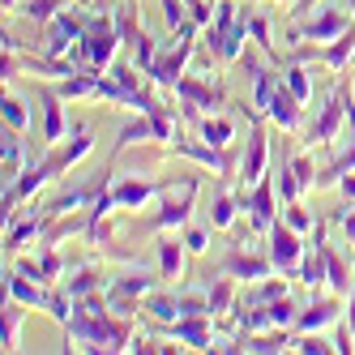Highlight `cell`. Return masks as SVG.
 I'll return each instance as SVG.
<instances>
[{"label":"cell","instance_id":"obj_23","mask_svg":"<svg viewBox=\"0 0 355 355\" xmlns=\"http://www.w3.org/2000/svg\"><path fill=\"white\" fill-rule=\"evenodd\" d=\"M43 223H47L43 214H26V218H17V223L5 227V252H9V257H17V252L26 248L31 240L43 236Z\"/></svg>","mask_w":355,"mask_h":355},{"label":"cell","instance_id":"obj_14","mask_svg":"<svg viewBox=\"0 0 355 355\" xmlns=\"http://www.w3.org/2000/svg\"><path fill=\"white\" fill-rule=\"evenodd\" d=\"M266 163H270V141H266L261 120H252V133H248L244 159H240V180H244V189H252V184L261 180V175H270V171H266Z\"/></svg>","mask_w":355,"mask_h":355},{"label":"cell","instance_id":"obj_34","mask_svg":"<svg viewBox=\"0 0 355 355\" xmlns=\"http://www.w3.org/2000/svg\"><path fill=\"white\" fill-rule=\"evenodd\" d=\"M197 133L206 137L210 146H232V137H236V124L227 120V116H201V124H197Z\"/></svg>","mask_w":355,"mask_h":355},{"label":"cell","instance_id":"obj_2","mask_svg":"<svg viewBox=\"0 0 355 355\" xmlns=\"http://www.w3.org/2000/svg\"><path fill=\"white\" fill-rule=\"evenodd\" d=\"M266 252H270V261H274V270L278 274H287V278H295V270H300V261H304V252H309V236H300L295 227H287L283 218H278L270 232H266Z\"/></svg>","mask_w":355,"mask_h":355},{"label":"cell","instance_id":"obj_41","mask_svg":"<svg viewBox=\"0 0 355 355\" xmlns=\"http://www.w3.org/2000/svg\"><path fill=\"white\" fill-rule=\"evenodd\" d=\"M184 248L193 252V257H201V252H206L210 248V232H206V227H184Z\"/></svg>","mask_w":355,"mask_h":355},{"label":"cell","instance_id":"obj_5","mask_svg":"<svg viewBox=\"0 0 355 355\" xmlns=\"http://www.w3.org/2000/svg\"><path fill=\"white\" fill-rule=\"evenodd\" d=\"M193 47H197V39H193V35H175V43L159 56V64L146 73V82H150V86H163V90H175V82H180L184 73H189Z\"/></svg>","mask_w":355,"mask_h":355},{"label":"cell","instance_id":"obj_37","mask_svg":"<svg viewBox=\"0 0 355 355\" xmlns=\"http://www.w3.org/2000/svg\"><path fill=\"white\" fill-rule=\"evenodd\" d=\"M0 116H5V124H9V129H17V133H26V129H31V112H26V103H21L17 94H5V103H0Z\"/></svg>","mask_w":355,"mask_h":355},{"label":"cell","instance_id":"obj_45","mask_svg":"<svg viewBox=\"0 0 355 355\" xmlns=\"http://www.w3.org/2000/svg\"><path fill=\"white\" fill-rule=\"evenodd\" d=\"M351 338H355V334L338 321V325H334V351H338V355H351V351H355V347H351Z\"/></svg>","mask_w":355,"mask_h":355},{"label":"cell","instance_id":"obj_33","mask_svg":"<svg viewBox=\"0 0 355 355\" xmlns=\"http://www.w3.org/2000/svg\"><path fill=\"white\" fill-rule=\"evenodd\" d=\"M64 5L69 0H17V9L13 13H21V17H31V21H52V17H60L64 13Z\"/></svg>","mask_w":355,"mask_h":355},{"label":"cell","instance_id":"obj_16","mask_svg":"<svg viewBox=\"0 0 355 355\" xmlns=\"http://www.w3.org/2000/svg\"><path fill=\"white\" fill-rule=\"evenodd\" d=\"M266 120L278 124L283 133H300V120H304V103L287 90V82H278L274 98H270V107H266Z\"/></svg>","mask_w":355,"mask_h":355},{"label":"cell","instance_id":"obj_8","mask_svg":"<svg viewBox=\"0 0 355 355\" xmlns=\"http://www.w3.org/2000/svg\"><path fill=\"white\" fill-rule=\"evenodd\" d=\"M171 155H180V159H193V163H201V167H210V171L223 175V180L236 171V150H232V146H210L206 137H201V141L175 137V141H171Z\"/></svg>","mask_w":355,"mask_h":355},{"label":"cell","instance_id":"obj_27","mask_svg":"<svg viewBox=\"0 0 355 355\" xmlns=\"http://www.w3.org/2000/svg\"><path fill=\"white\" fill-rule=\"evenodd\" d=\"M321 248H325V287L334 291V295H343V300H347V295L355 291L351 270H347V261H343V257H338V252L329 248V244H321Z\"/></svg>","mask_w":355,"mask_h":355},{"label":"cell","instance_id":"obj_46","mask_svg":"<svg viewBox=\"0 0 355 355\" xmlns=\"http://www.w3.org/2000/svg\"><path fill=\"white\" fill-rule=\"evenodd\" d=\"M334 189H338V193H343L347 201H355V171H347V175H343V180H338Z\"/></svg>","mask_w":355,"mask_h":355},{"label":"cell","instance_id":"obj_25","mask_svg":"<svg viewBox=\"0 0 355 355\" xmlns=\"http://www.w3.org/2000/svg\"><path fill=\"white\" fill-rule=\"evenodd\" d=\"M206 291H210V317H223L236 309V278L232 274H206Z\"/></svg>","mask_w":355,"mask_h":355},{"label":"cell","instance_id":"obj_29","mask_svg":"<svg viewBox=\"0 0 355 355\" xmlns=\"http://www.w3.org/2000/svg\"><path fill=\"white\" fill-rule=\"evenodd\" d=\"M244 17H248V35H252V43H257L274 64H283V56H278V47H274V39H270V17L257 13V9H248V5H244Z\"/></svg>","mask_w":355,"mask_h":355},{"label":"cell","instance_id":"obj_15","mask_svg":"<svg viewBox=\"0 0 355 355\" xmlns=\"http://www.w3.org/2000/svg\"><path fill=\"white\" fill-rule=\"evenodd\" d=\"M5 300H17V304H26V309H52V291H47L43 283H35L31 274H21L17 266L5 270Z\"/></svg>","mask_w":355,"mask_h":355},{"label":"cell","instance_id":"obj_32","mask_svg":"<svg viewBox=\"0 0 355 355\" xmlns=\"http://www.w3.org/2000/svg\"><path fill=\"white\" fill-rule=\"evenodd\" d=\"M283 82H287V90L300 98L304 107L313 103V78H309V69H304V60H291V64L283 69Z\"/></svg>","mask_w":355,"mask_h":355},{"label":"cell","instance_id":"obj_1","mask_svg":"<svg viewBox=\"0 0 355 355\" xmlns=\"http://www.w3.org/2000/svg\"><path fill=\"white\" fill-rule=\"evenodd\" d=\"M197 193H201V180L197 175H184V180H175V197H167L159 214L141 223V232H184L189 218H193V206H197Z\"/></svg>","mask_w":355,"mask_h":355},{"label":"cell","instance_id":"obj_21","mask_svg":"<svg viewBox=\"0 0 355 355\" xmlns=\"http://www.w3.org/2000/svg\"><path fill=\"white\" fill-rule=\"evenodd\" d=\"M321 64L334 73V78H343V73L355 64V26H351V31H343L329 47H321Z\"/></svg>","mask_w":355,"mask_h":355},{"label":"cell","instance_id":"obj_51","mask_svg":"<svg viewBox=\"0 0 355 355\" xmlns=\"http://www.w3.org/2000/svg\"><path fill=\"white\" fill-rule=\"evenodd\" d=\"M274 5H291V0H274Z\"/></svg>","mask_w":355,"mask_h":355},{"label":"cell","instance_id":"obj_11","mask_svg":"<svg viewBox=\"0 0 355 355\" xmlns=\"http://www.w3.org/2000/svg\"><path fill=\"white\" fill-rule=\"evenodd\" d=\"M175 180H146V175H124L120 184H112V201H116V210H137L146 206L150 197H159V193H171Z\"/></svg>","mask_w":355,"mask_h":355},{"label":"cell","instance_id":"obj_36","mask_svg":"<svg viewBox=\"0 0 355 355\" xmlns=\"http://www.w3.org/2000/svg\"><path fill=\"white\" fill-rule=\"evenodd\" d=\"M274 184H278V197H283L287 201V206H291V201H300V175H295V167H291V159H283V163H278L274 167Z\"/></svg>","mask_w":355,"mask_h":355},{"label":"cell","instance_id":"obj_39","mask_svg":"<svg viewBox=\"0 0 355 355\" xmlns=\"http://www.w3.org/2000/svg\"><path fill=\"white\" fill-rule=\"evenodd\" d=\"M291 351H300V355H329L334 343H325L321 334H291Z\"/></svg>","mask_w":355,"mask_h":355},{"label":"cell","instance_id":"obj_30","mask_svg":"<svg viewBox=\"0 0 355 355\" xmlns=\"http://www.w3.org/2000/svg\"><path fill=\"white\" fill-rule=\"evenodd\" d=\"M137 141H155V129H150V116H137V120H129L120 129V137H116V146H112V163L124 155L129 146H137Z\"/></svg>","mask_w":355,"mask_h":355},{"label":"cell","instance_id":"obj_38","mask_svg":"<svg viewBox=\"0 0 355 355\" xmlns=\"http://www.w3.org/2000/svg\"><path fill=\"white\" fill-rule=\"evenodd\" d=\"M283 223H287V227H295L300 236H309L313 227H317V218L309 214V206H304V201H291V206L283 210Z\"/></svg>","mask_w":355,"mask_h":355},{"label":"cell","instance_id":"obj_20","mask_svg":"<svg viewBox=\"0 0 355 355\" xmlns=\"http://www.w3.org/2000/svg\"><path fill=\"white\" fill-rule=\"evenodd\" d=\"M0 163H5V180H9V184L31 167V163H26V141H21V133L9 129V124H5V137H0Z\"/></svg>","mask_w":355,"mask_h":355},{"label":"cell","instance_id":"obj_22","mask_svg":"<svg viewBox=\"0 0 355 355\" xmlns=\"http://www.w3.org/2000/svg\"><path fill=\"white\" fill-rule=\"evenodd\" d=\"M210 227H214V232H227V227H236V218L244 214V201L232 193V189H218L214 197H210Z\"/></svg>","mask_w":355,"mask_h":355},{"label":"cell","instance_id":"obj_6","mask_svg":"<svg viewBox=\"0 0 355 355\" xmlns=\"http://www.w3.org/2000/svg\"><path fill=\"white\" fill-rule=\"evenodd\" d=\"M355 26V13H343V9H321V13H313L309 21H304V26H295L291 35H287V43L295 47V43H304V39H309V43H334L343 31H351Z\"/></svg>","mask_w":355,"mask_h":355},{"label":"cell","instance_id":"obj_19","mask_svg":"<svg viewBox=\"0 0 355 355\" xmlns=\"http://www.w3.org/2000/svg\"><path fill=\"white\" fill-rule=\"evenodd\" d=\"M56 287H60V291H64V295H69L73 304H78L82 295H90V291H103L107 283H103V278H98V266H94V261H82V266L73 270L69 278H60Z\"/></svg>","mask_w":355,"mask_h":355},{"label":"cell","instance_id":"obj_48","mask_svg":"<svg viewBox=\"0 0 355 355\" xmlns=\"http://www.w3.org/2000/svg\"><path fill=\"white\" fill-rule=\"evenodd\" d=\"M5 52H31V47H26V43H21V39H13V35L5 31Z\"/></svg>","mask_w":355,"mask_h":355},{"label":"cell","instance_id":"obj_10","mask_svg":"<svg viewBox=\"0 0 355 355\" xmlns=\"http://www.w3.org/2000/svg\"><path fill=\"white\" fill-rule=\"evenodd\" d=\"M343 295H313L309 300V309H300L295 325H291V334H325V329H334L343 321Z\"/></svg>","mask_w":355,"mask_h":355},{"label":"cell","instance_id":"obj_52","mask_svg":"<svg viewBox=\"0 0 355 355\" xmlns=\"http://www.w3.org/2000/svg\"><path fill=\"white\" fill-rule=\"evenodd\" d=\"M347 5H355V0H347Z\"/></svg>","mask_w":355,"mask_h":355},{"label":"cell","instance_id":"obj_47","mask_svg":"<svg viewBox=\"0 0 355 355\" xmlns=\"http://www.w3.org/2000/svg\"><path fill=\"white\" fill-rule=\"evenodd\" d=\"M343 325H347L351 334H355V291L347 295V313H343Z\"/></svg>","mask_w":355,"mask_h":355},{"label":"cell","instance_id":"obj_42","mask_svg":"<svg viewBox=\"0 0 355 355\" xmlns=\"http://www.w3.org/2000/svg\"><path fill=\"white\" fill-rule=\"evenodd\" d=\"M184 5H189V17L197 21L201 31H206V26H210V17H214V0H184Z\"/></svg>","mask_w":355,"mask_h":355},{"label":"cell","instance_id":"obj_7","mask_svg":"<svg viewBox=\"0 0 355 355\" xmlns=\"http://www.w3.org/2000/svg\"><path fill=\"white\" fill-rule=\"evenodd\" d=\"M214 321L210 313H189L180 321H171L167 329H155V338H171V343H184L193 351H214ZM150 334V329H146Z\"/></svg>","mask_w":355,"mask_h":355},{"label":"cell","instance_id":"obj_3","mask_svg":"<svg viewBox=\"0 0 355 355\" xmlns=\"http://www.w3.org/2000/svg\"><path fill=\"white\" fill-rule=\"evenodd\" d=\"M343 124H347V73L338 78L334 94L325 98V107L317 112V120L309 124V133H304V141H309V146H329V141H338Z\"/></svg>","mask_w":355,"mask_h":355},{"label":"cell","instance_id":"obj_24","mask_svg":"<svg viewBox=\"0 0 355 355\" xmlns=\"http://www.w3.org/2000/svg\"><path fill=\"white\" fill-rule=\"evenodd\" d=\"M184 257H189V248H184V240H180V236L159 240V274L167 278V283L184 278Z\"/></svg>","mask_w":355,"mask_h":355},{"label":"cell","instance_id":"obj_9","mask_svg":"<svg viewBox=\"0 0 355 355\" xmlns=\"http://www.w3.org/2000/svg\"><path fill=\"white\" fill-rule=\"evenodd\" d=\"M82 35H86V17H78V13H69V9H64L60 17L47 21V31H43V47H39V52L69 60V52L82 43Z\"/></svg>","mask_w":355,"mask_h":355},{"label":"cell","instance_id":"obj_31","mask_svg":"<svg viewBox=\"0 0 355 355\" xmlns=\"http://www.w3.org/2000/svg\"><path fill=\"white\" fill-rule=\"evenodd\" d=\"M283 295H291V287L283 283V278H261V283L257 287H252V291H244L240 295V304H248V309H252V304H274V300H283Z\"/></svg>","mask_w":355,"mask_h":355},{"label":"cell","instance_id":"obj_12","mask_svg":"<svg viewBox=\"0 0 355 355\" xmlns=\"http://www.w3.org/2000/svg\"><path fill=\"white\" fill-rule=\"evenodd\" d=\"M175 98H180V103H193V107H210V112L227 107L223 86L214 78H201V73H184V78L175 82Z\"/></svg>","mask_w":355,"mask_h":355},{"label":"cell","instance_id":"obj_44","mask_svg":"<svg viewBox=\"0 0 355 355\" xmlns=\"http://www.w3.org/2000/svg\"><path fill=\"white\" fill-rule=\"evenodd\" d=\"M334 218L343 223V236H347V244H355V201H347V206H343Z\"/></svg>","mask_w":355,"mask_h":355},{"label":"cell","instance_id":"obj_49","mask_svg":"<svg viewBox=\"0 0 355 355\" xmlns=\"http://www.w3.org/2000/svg\"><path fill=\"white\" fill-rule=\"evenodd\" d=\"M295 13H304V9H317V0H300V5H291Z\"/></svg>","mask_w":355,"mask_h":355},{"label":"cell","instance_id":"obj_40","mask_svg":"<svg viewBox=\"0 0 355 355\" xmlns=\"http://www.w3.org/2000/svg\"><path fill=\"white\" fill-rule=\"evenodd\" d=\"M291 167H295V175H300V189H304V193L317 189V175H321V171H317L313 155H295V159H291Z\"/></svg>","mask_w":355,"mask_h":355},{"label":"cell","instance_id":"obj_35","mask_svg":"<svg viewBox=\"0 0 355 355\" xmlns=\"http://www.w3.org/2000/svg\"><path fill=\"white\" fill-rule=\"evenodd\" d=\"M261 309H266V317H270V329H291L295 317H300V304H295L291 295L274 300V304H261Z\"/></svg>","mask_w":355,"mask_h":355},{"label":"cell","instance_id":"obj_50","mask_svg":"<svg viewBox=\"0 0 355 355\" xmlns=\"http://www.w3.org/2000/svg\"><path fill=\"white\" fill-rule=\"evenodd\" d=\"M90 5H94L98 13H112V5H107V0H90Z\"/></svg>","mask_w":355,"mask_h":355},{"label":"cell","instance_id":"obj_43","mask_svg":"<svg viewBox=\"0 0 355 355\" xmlns=\"http://www.w3.org/2000/svg\"><path fill=\"white\" fill-rule=\"evenodd\" d=\"M21 69H26V64H21V52H5V60H0V78H5V86L17 78Z\"/></svg>","mask_w":355,"mask_h":355},{"label":"cell","instance_id":"obj_17","mask_svg":"<svg viewBox=\"0 0 355 355\" xmlns=\"http://www.w3.org/2000/svg\"><path fill=\"white\" fill-rule=\"evenodd\" d=\"M39 98H43V146H56V141H64V133L73 129V124L64 120V98L56 94V86H43L39 90Z\"/></svg>","mask_w":355,"mask_h":355},{"label":"cell","instance_id":"obj_26","mask_svg":"<svg viewBox=\"0 0 355 355\" xmlns=\"http://www.w3.org/2000/svg\"><path fill=\"white\" fill-rule=\"evenodd\" d=\"M21 317H26V304L5 300V321H0V351H21Z\"/></svg>","mask_w":355,"mask_h":355},{"label":"cell","instance_id":"obj_53","mask_svg":"<svg viewBox=\"0 0 355 355\" xmlns=\"http://www.w3.org/2000/svg\"><path fill=\"white\" fill-rule=\"evenodd\" d=\"M351 13H355V5H351Z\"/></svg>","mask_w":355,"mask_h":355},{"label":"cell","instance_id":"obj_18","mask_svg":"<svg viewBox=\"0 0 355 355\" xmlns=\"http://www.w3.org/2000/svg\"><path fill=\"white\" fill-rule=\"evenodd\" d=\"M141 313H146L150 321H159V325H171V321H180V317H184L175 287H167V291H159V287H155V291L141 300Z\"/></svg>","mask_w":355,"mask_h":355},{"label":"cell","instance_id":"obj_4","mask_svg":"<svg viewBox=\"0 0 355 355\" xmlns=\"http://www.w3.org/2000/svg\"><path fill=\"white\" fill-rule=\"evenodd\" d=\"M274 193H278L274 175H261V180L252 184V189H244V193H240V201H244V214H248V232H252V236H266L270 227L278 223Z\"/></svg>","mask_w":355,"mask_h":355},{"label":"cell","instance_id":"obj_13","mask_svg":"<svg viewBox=\"0 0 355 355\" xmlns=\"http://www.w3.org/2000/svg\"><path fill=\"white\" fill-rule=\"evenodd\" d=\"M218 274L244 278V283H261V278L274 274V261H270V252H244V244H236L227 252V261L218 266Z\"/></svg>","mask_w":355,"mask_h":355},{"label":"cell","instance_id":"obj_28","mask_svg":"<svg viewBox=\"0 0 355 355\" xmlns=\"http://www.w3.org/2000/svg\"><path fill=\"white\" fill-rule=\"evenodd\" d=\"M155 291V278L150 274H116L107 283V295H120V300H146Z\"/></svg>","mask_w":355,"mask_h":355}]
</instances>
